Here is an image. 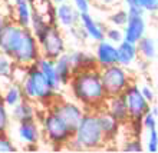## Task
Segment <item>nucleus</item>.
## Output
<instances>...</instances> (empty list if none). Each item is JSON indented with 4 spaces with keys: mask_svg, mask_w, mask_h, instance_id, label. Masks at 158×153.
<instances>
[{
    "mask_svg": "<svg viewBox=\"0 0 158 153\" xmlns=\"http://www.w3.org/2000/svg\"><path fill=\"white\" fill-rule=\"evenodd\" d=\"M79 27L86 37L94 41H101L105 39V27H102V25H99L89 12H82L79 14Z\"/></svg>",
    "mask_w": 158,
    "mask_h": 153,
    "instance_id": "nucleus-13",
    "label": "nucleus"
},
{
    "mask_svg": "<svg viewBox=\"0 0 158 153\" xmlns=\"http://www.w3.org/2000/svg\"><path fill=\"white\" fill-rule=\"evenodd\" d=\"M79 14H81V12L73 6V3L71 4V3H68V2H63V3H59L55 7L56 23L60 25L62 27L71 29V27L76 26L79 23Z\"/></svg>",
    "mask_w": 158,
    "mask_h": 153,
    "instance_id": "nucleus-12",
    "label": "nucleus"
},
{
    "mask_svg": "<svg viewBox=\"0 0 158 153\" xmlns=\"http://www.w3.org/2000/svg\"><path fill=\"white\" fill-rule=\"evenodd\" d=\"M96 115H98V120H99L101 129H102V133H104L105 142L114 140V139L117 137L118 132H119L121 123L105 108L98 109V110H96Z\"/></svg>",
    "mask_w": 158,
    "mask_h": 153,
    "instance_id": "nucleus-14",
    "label": "nucleus"
},
{
    "mask_svg": "<svg viewBox=\"0 0 158 153\" xmlns=\"http://www.w3.org/2000/svg\"><path fill=\"white\" fill-rule=\"evenodd\" d=\"M9 124H10V113L3 97L0 96V133H7Z\"/></svg>",
    "mask_w": 158,
    "mask_h": 153,
    "instance_id": "nucleus-27",
    "label": "nucleus"
},
{
    "mask_svg": "<svg viewBox=\"0 0 158 153\" xmlns=\"http://www.w3.org/2000/svg\"><path fill=\"white\" fill-rule=\"evenodd\" d=\"M150 110H151L152 113H154V115H157V116H158V108H157V106H152V109H150Z\"/></svg>",
    "mask_w": 158,
    "mask_h": 153,
    "instance_id": "nucleus-39",
    "label": "nucleus"
},
{
    "mask_svg": "<svg viewBox=\"0 0 158 153\" xmlns=\"http://www.w3.org/2000/svg\"><path fill=\"white\" fill-rule=\"evenodd\" d=\"M72 149L92 150L105 145V137L101 129L96 110H85L82 120L76 128L73 137L69 140Z\"/></svg>",
    "mask_w": 158,
    "mask_h": 153,
    "instance_id": "nucleus-3",
    "label": "nucleus"
},
{
    "mask_svg": "<svg viewBox=\"0 0 158 153\" xmlns=\"http://www.w3.org/2000/svg\"><path fill=\"white\" fill-rule=\"evenodd\" d=\"M95 60L98 69H104V67L117 65L118 53H117V45L111 43L109 40L104 39L101 41H96L95 47Z\"/></svg>",
    "mask_w": 158,
    "mask_h": 153,
    "instance_id": "nucleus-11",
    "label": "nucleus"
},
{
    "mask_svg": "<svg viewBox=\"0 0 158 153\" xmlns=\"http://www.w3.org/2000/svg\"><path fill=\"white\" fill-rule=\"evenodd\" d=\"M4 23H6V20H4V17L3 14H2V12H0V32H2V29H3V26Z\"/></svg>",
    "mask_w": 158,
    "mask_h": 153,
    "instance_id": "nucleus-38",
    "label": "nucleus"
},
{
    "mask_svg": "<svg viewBox=\"0 0 158 153\" xmlns=\"http://www.w3.org/2000/svg\"><path fill=\"white\" fill-rule=\"evenodd\" d=\"M69 54L72 67H73V73L81 70H91V69H98L96 66V60L94 54H89L83 50H73Z\"/></svg>",
    "mask_w": 158,
    "mask_h": 153,
    "instance_id": "nucleus-19",
    "label": "nucleus"
},
{
    "mask_svg": "<svg viewBox=\"0 0 158 153\" xmlns=\"http://www.w3.org/2000/svg\"><path fill=\"white\" fill-rule=\"evenodd\" d=\"M69 87L73 99L85 110H98L104 108L108 97L102 86L99 69L75 72L69 80Z\"/></svg>",
    "mask_w": 158,
    "mask_h": 153,
    "instance_id": "nucleus-2",
    "label": "nucleus"
},
{
    "mask_svg": "<svg viewBox=\"0 0 158 153\" xmlns=\"http://www.w3.org/2000/svg\"><path fill=\"white\" fill-rule=\"evenodd\" d=\"M10 115H12L13 120H16L17 123L23 122V120L36 119V109H35L33 100H29V99H26V97H23L19 103L15 104L12 108Z\"/></svg>",
    "mask_w": 158,
    "mask_h": 153,
    "instance_id": "nucleus-20",
    "label": "nucleus"
},
{
    "mask_svg": "<svg viewBox=\"0 0 158 153\" xmlns=\"http://www.w3.org/2000/svg\"><path fill=\"white\" fill-rule=\"evenodd\" d=\"M94 2V0H92ZM96 3H99V4H102V6H112L117 0H95Z\"/></svg>",
    "mask_w": 158,
    "mask_h": 153,
    "instance_id": "nucleus-37",
    "label": "nucleus"
},
{
    "mask_svg": "<svg viewBox=\"0 0 158 153\" xmlns=\"http://www.w3.org/2000/svg\"><path fill=\"white\" fill-rule=\"evenodd\" d=\"M19 2H23V0H13V3H19Z\"/></svg>",
    "mask_w": 158,
    "mask_h": 153,
    "instance_id": "nucleus-41",
    "label": "nucleus"
},
{
    "mask_svg": "<svg viewBox=\"0 0 158 153\" xmlns=\"http://www.w3.org/2000/svg\"><path fill=\"white\" fill-rule=\"evenodd\" d=\"M139 89H141V93H142V96L145 97L147 102H148V103H152V102L155 100L154 90H152L150 86H142V87H139Z\"/></svg>",
    "mask_w": 158,
    "mask_h": 153,
    "instance_id": "nucleus-35",
    "label": "nucleus"
},
{
    "mask_svg": "<svg viewBox=\"0 0 158 153\" xmlns=\"http://www.w3.org/2000/svg\"><path fill=\"white\" fill-rule=\"evenodd\" d=\"M142 149L144 147L141 145V140L137 136H134V139L125 140V145L122 146V150H127V152H141Z\"/></svg>",
    "mask_w": 158,
    "mask_h": 153,
    "instance_id": "nucleus-31",
    "label": "nucleus"
},
{
    "mask_svg": "<svg viewBox=\"0 0 158 153\" xmlns=\"http://www.w3.org/2000/svg\"><path fill=\"white\" fill-rule=\"evenodd\" d=\"M20 87L23 92V97L33 102H42V103H49L50 100L55 99L56 92L52 89L49 82L46 80L36 63L27 66L25 72V76L20 82Z\"/></svg>",
    "mask_w": 158,
    "mask_h": 153,
    "instance_id": "nucleus-4",
    "label": "nucleus"
},
{
    "mask_svg": "<svg viewBox=\"0 0 158 153\" xmlns=\"http://www.w3.org/2000/svg\"><path fill=\"white\" fill-rule=\"evenodd\" d=\"M0 52L12 57L17 66H30L40 57V46L30 27L6 22L0 32Z\"/></svg>",
    "mask_w": 158,
    "mask_h": 153,
    "instance_id": "nucleus-1",
    "label": "nucleus"
},
{
    "mask_svg": "<svg viewBox=\"0 0 158 153\" xmlns=\"http://www.w3.org/2000/svg\"><path fill=\"white\" fill-rule=\"evenodd\" d=\"M104 108L106 109L121 124H127L129 122L128 108H127V103H125V99L122 95L106 97Z\"/></svg>",
    "mask_w": 158,
    "mask_h": 153,
    "instance_id": "nucleus-15",
    "label": "nucleus"
},
{
    "mask_svg": "<svg viewBox=\"0 0 158 153\" xmlns=\"http://www.w3.org/2000/svg\"><path fill=\"white\" fill-rule=\"evenodd\" d=\"M105 39L109 40L114 45H119L121 41L124 40V32L122 27H117V26H111L105 29Z\"/></svg>",
    "mask_w": 158,
    "mask_h": 153,
    "instance_id": "nucleus-28",
    "label": "nucleus"
},
{
    "mask_svg": "<svg viewBox=\"0 0 158 153\" xmlns=\"http://www.w3.org/2000/svg\"><path fill=\"white\" fill-rule=\"evenodd\" d=\"M63 2H68V0H52V3H56V4L63 3Z\"/></svg>",
    "mask_w": 158,
    "mask_h": 153,
    "instance_id": "nucleus-40",
    "label": "nucleus"
},
{
    "mask_svg": "<svg viewBox=\"0 0 158 153\" xmlns=\"http://www.w3.org/2000/svg\"><path fill=\"white\" fill-rule=\"evenodd\" d=\"M128 10V22L122 27L124 40L129 43H137L142 36H145L147 22L144 19V10L141 7H131Z\"/></svg>",
    "mask_w": 158,
    "mask_h": 153,
    "instance_id": "nucleus-9",
    "label": "nucleus"
},
{
    "mask_svg": "<svg viewBox=\"0 0 158 153\" xmlns=\"http://www.w3.org/2000/svg\"><path fill=\"white\" fill-rule=\"evenodd\" d=\"M108 22L112 26H117V27H124L128 22V10H117V12L111 13L108 16Z\"/></svg>",
    "mask_w": 158,
    "mask_h": 153,
    "instance_id": "nucleus-26",
    "label": "nucleus"
},
{
    "mask_svg": "<svg viewBox=\"0 0 158 153\" xmlns=\"http://www.w3.org/2000/svg\"><path fill=\"white\" fill-rule=\"evenodd\" d=\"M55 67H56V72H58V76L60 79L62 86L69 84V80H71L72 75H73V67H72L71 59H69V54L66 52L60 54L58 59H55Z\"/></svg>",
    "mask_w": 158,
    "mask_h": 153,
    "instance_id": "nucleus-21",
    "label": "nucleus"
},
{
    "mask_svg": "<svg viewBox=\"0 0 158 153\" xmlns=\"http://www.w3.org/2000/svg\"><path fill=\"white\" fill-rule=\"evenodd\" d=\"M155 41H157V45H158V32H157V40H155Z\"/></svg>",
    "mask_w": 158,
    "mask_h": 153,
    "instance_id": "nucleus-42",
    "label": "nucleus"
},
{
    "mask_svg": "<svg viewBox=\"0 0 158 153\" xmlns=\"http://www.w3.org/2000/svg\"><path fill=\"white\" fill-rule=\"evenodd\" d=\"M101 80H102V86L108 97L111 96L122 95L124 90L131 84V75L127 70V67L121 66V65H112V66L99 69Z\"/></svg>",
    "mask_w": 158,
    "mask_h": 153,
    "instance_id": "nucleus-5",
    "label": "nucleus"
},
{
    "mask_svg": "<svg viewBox=\"0 0 158 153\" xmlns=\"http://www.w3.org/2000/svg\"><path fill=\"white\" fill-rule=\"evenodd\" d=\"M138 4L144 12H158V0H138Z\"/></svg>",
    "mask_w": 158,
    "mask_h": 153,
    "instance_id": "nucleus-33",
    "label": "nucleus"
},
{
    "mask_svg": "<svg viewBox=\"0 0 158 153\" xmlns=\"http://www.w3.org/2000/svg\"><path fill=\"white\" fill-rule=\"evenodd\" d=\"M36 66L39 67V70L43 73V76L46 77V80L49 82V84L52 86L55 92L60 90L62 87V83H60V79L58 76V72H56V67H55V60L48 57H40L36 60Z\"/></svg>",
    "mask_w": 158,
    "mask_h": 153,
    "instance_id": "nucleus-17",
    "label": "nucleus"
},
{
    "mask_svg": "<svg viewBox=\"0 0 158 153\" xmlns=\"http://www.w3.org/2000/svg\"><path fill=\"white\" fill-rule=\"evenodd\" d=\"M16 150V146L13 145L7 133H0V152H13Z\"/></svg>",
    "mask_w": 158,
    "mask_h": 153,
    "instance_id": "nucleus-32",
    "label": "nucleus"
},
{
    "mask_svg": "<svg viewBox=\"0 0 158 153\" xmlns=\"http://www.w3.org/2000/svg\"><path fill=\"white\" fill-rule=\"evenodd\" d=\"M138 50V56H141L145 60H152L157 56V41L151 36H142L139 40L135 43Z\"/></svg>",
    "mask_w": 158,
    "mask_h": 153,
    "instance_id": "nucleus-22",
    "label": "nucleus"
},
{
    "mask_svg": "<svg viewBox=\"0 0 158 153\" xmlns=\"http://www.w3.org/2000/svg\"><path fill=\"white\" fill-rule=\"evenodd\" d=\"M118 60L117 63L124 67H131L138 60V50L135 43H129L127 40H122L119 45H117Z\"/></svg>",
    "mask_w": 158,
    "mask_h": 153,
    "instance_id": "nucleus-18",
    "label": "nucleus"
},
{
    "mask_svg": "<svg viewBox=\"0 0 158 153\" xmlns=\"http://www.w3.org/2000/svg\"><path fill=\"white\" fill-rule=\"evenodd\" d=\"M4 100V103L7 108H13L15 104H17L23 99V92H22V87L19 84H12L9 86V89L4 92V95L2 96Z\"/></svg>",
    "mask_w": 158,
    "mask_h": 153,
    "instance_id": "nucleus-24",
    "label": "nucleus"
},
{
    "mask_svg": "<svg viewBox=\"0 0 158 153\" xmlns=\"http://www.w3.org/2000/svg\"><path fill=\"white\" fill-rule=\"evenodd\" d=\"M128 108V113H129V120H137L141 122L142 116L145 115L148 110L151 109V103H148L145 100V97L142 96L141 89L137 83H131L122 93Z\"/></svg>",
    "mask_w": 158,
    "mask_h": 153,
    "instance_id": "nucleus-8",
    "label": "nucleus"
},
{
    "mask_svg": "<svg viewBox=\"0 0 158 153\" xmlns=\"http://www.w3.org/2000/svg\"><path fill=\"white\" fill-rule=\"evenodd\" d=\"M73 6L79 12H89L91 10V0H73Z\"/></svg>",
    "mask_w": 158,
    "mask_h": 153,
    "instance_id": "nucleus-34",
    "label": "nucleus"
},
{
    "mask_svg": "<svg viewBox=\"0 0 158 153\" xmlns=\"http://www.w3.org/2000/svg\"><path fill=\"white\" fill-rule=\"evenodd\" d=\"M124 2H125V6H127V9L139 7V4H138V0H124Z\"/></svg>",
    "mask_w": 158,
    "mask_h": 153,
    "instance_id": "nucleus-36",
    "label": "nucleus"
},
{
    "mask_svg": "<svg viewBox=\"0 0 158 153\" xmlns=\"http://www.w3.org/2000/svg\"><path fill=\"white\" fill-rule=\"evenodd\" d=\"M53 110L73 130V133H75L76 128L81 123L83 115H85V109L79 103H73V102H58L56 106L53 108Z\"/></svg>",
    "mask_w": 158,
    "mask_h": 153,
    "instance_id": "nucleus-10",
    "label": "nucleus"
},
{
    "mask_svg": "<svg viewBox=\"0 0 158 153\" xmlns=\"http://www.w3.org/2000/svg\"><path fill=\"white\" fill-rule=\"evenodd\" d=\"M42 132L45 137L53 145H65L69 143L73 137V130L62 120V117L55 112L49 110L42 119Z\"/></svg>",
    "mask_w": 158,
    "mask_h": 153,
    "instance_id": "nucleus-6",
    "label": "nucleus"
},
{
    "mask_svg": "<svg viewBox=\"0 0 158 153\" xmlns=\"http://www.w3.org/2000/svg\"><path fill=\"white\" fill-rule=\"evenodd\" d=\"M40 46V56L48 59H58L60 54L66 52V43L62 32L56 25H50L43 39L39 41Z\"/></svg>",
    "mask_w": 158,
    "mask_h": 153,
    "instance_id": "nucleus-7",
    "label": "nucleus"
},
{
    "mask_svg": "<svg viewBox=\"0 0 158 153\" xmlns=\"http://www.w3.org/2000/svg\"><path fill=\"white\" fill-rule=\"evenodd\" d=\"M147 150H150V152H158V130L157 129H151V130H148Z\"/></svg>",
    "mask_w": 158,
    "mask_h": 153,
    "instance_id": "nucleus-30",
    "label": "nucleus"
},
{
    "mask_svg": "<svg viewBox=\"0 0 158 153\" xmlns=\"http://www.w3.org/2000/svg\"><path fill=\"white\" fill-rule=\"evenodd\" d=\"M15 12H16V23H19L23 27H29L30 19H32L30 0H23V2L15 3Z\"/></svg>",
    "mask_w": 158,
    "mask_h": 153,
    "instance_id": "nucleus-23",
    "label": "nucleus"
},
{
    "mask_svg": "<svg viewBox=\"0 0 158 153\" xmlns=\"http://www.w3.org/2000/svg\"><path fill=\"white\" fill-rule=\"evenodd\" d=\"M142 123V129H147V130H151V129H157V123H158V116L148 110L145 115L142 116L141 119Z\"/></svg>",
    "mask_w": 158,
    "mask_h": 153,
    "instance_id": "nucleus-29",
    "label": "nucleus"
},
{
    "mask_svg": "<svg viewBox=\"0 0 158 153\" xmlns=\"http://www.w3.org/2000/svg\"><path fill=\"white\" fill-rule=\"evenodd\" d=\"M20 140L26 145H36L40 139L42 128L36 122V119H29L19 122V129H17Z\"/></svg>",
    "mask_w": 158,
    "mask_h": 153,
    "instance_id": "nucleus-16",
    "label": "nucleus"
},
{
    "mask_svg": "<svg viewBox=\"0 0 158 153\" xmlns=\"http://www.w3.org/2000/svg\"><path fill=\"white\" fill-rule=\"evenodd\" d=\"M15 70V62L10 56L0 52V77H10Z\"/></svg>",
    "mask_w": 158,
    "mask_h": 153,
    "instance_id": "nucleus-25",
    "label": "nucleus"
}]
</instances>
